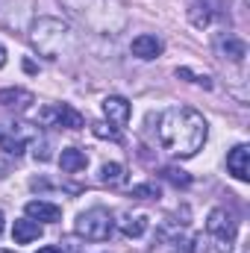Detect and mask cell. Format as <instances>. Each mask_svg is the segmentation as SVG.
Segmentation results:
<instances>
[{
	"label": "cell",
	"mask_w": 250,
	"mask_h": 253,
	"mask_svg": "<svg viewBox=\"0 0 250 253\" xmlns=\"http://www.w3.org/2000/svg\"><path fill=\"white\" fill-rule=\"evenodd\" d=\"M206 135H209L206 118L188 106H171L159 115V141L177 159L194 156L206 144Z\"/></svg>",
	"instance_id": "cell-1"
},
{
	"label": "cell",
	"mask_w": 250,
	"mask_h": 253,
	"mask_svg": "<svg viewBox=\"0 0 250 253\" xmlns=\"http://www.w3.org/2000/svg\"><path fill=\"white\" fill-rule=\"evenodd\" d=\"M62 6L88 30L100 36H118L126 24L121 0H62Z\"/></svg>",
	"instance_id": "cell-2"
},
{
	"label": "cell",
	"mask_w": 250,
	"mask_h": 253,
	"mask_svg": "<svg viewBox=\"0 0 250 253\" xmlns=\"http://www.w3.org/2000/svg\"><path fill=\"white\" fill-rule=\"evenodd\" d=\"M30 39H33L36 50L42 56H47V59H62L77 44L74 30L68 24H62L59 18H39L33 24V30H30Z\"/></svg>",
	"instance_id": "cell-3"
},
{
	"label": "cell",
	"mask_w": 250,
	"mask_h": 253,
	"mask_svg": "<svg viewBox=\"0 0 250 253\" xmlns=\"http://www.w3.org/2000/svg\"><path fill=\"white\" fill-rule=\"evenodd\" d=\"M77 236L85 239V242H106L115 230V221H112V212L103 209V206H91L85 212L77 215V224H74Z\"/></svg>",
	"instance_id": "cell-4"
},
{
	"label": "cell",
	"mask_w": 250,
	"mask_h": 253,
	"mask_svg": "<svg viewBox=\"0 0 250 253\" xmlns=\"http://www.w3.org/2000/svg\"><path fill=\"white\" fill-rule=\"evenodd\" d=\"M206 233L215 239V251L230 253L236 245V218L227 209H212L209 221H206Z\"/></svg>",
	"instance_id": "cell-5"
},
{
	"label": "cell",
	"mask_w": 250,
	"mask_h": 253,
	"mask_svg": "<svg viewBox=\"0 0 250 253\" xmlns=\"http://www.w3.org/2000/svg\"><path fill=\"white\" fill-rule=\"evenodd\" d=\"M36 135H39V129H30L27 124H15V126L0 124V150H6L12 156H21L27 150V144L36 141Z\"/></svg>",
	"instance_id": "cell-6"
},
{
	"label": "cell",
	"mask_w": 250,
	"mask_h": 253,
	"mask_svg": "<svg viewBox=\"0 0 250 253\" xmlns=\"http://www.w3.org/2000/svg\"><path fill=\"white\" fill-rule=\"evenodd\" d=\"M42 121L56 124V126H68V129H80V126H83V115H80L71 103H59V106H53V109H44V112H42Z\"/></svg>",
	"instance_id": "cell-7"
},
{
	"label": "cell",
	"mask_w": 250,
	"mask_h": 253,
	"mask_svg": "<svg viewBox=\"0 0 250 253\" xmlns=\"http://www.w3.org/2000/svg\"><path fill=\"white\" fill-rule=\"evenodd\" d=\"M227 171H230L236 180H242V183L250 180V147L248 144H236V147L227 153Z\"/></svg>",
	"instance_id": "cell-8"
},
{
	"label": "cell",
	"mask_w": 250,
	"mask_h": 253,
	"mask_svg": "<svg viewBox=\"0 0 250 253\" xmlns=\"http://www.w3.org/2000/svg\"><path fill=\"white\" fill-rule=\"evenodd\" d=\"M27 218L33 221H44V224H56L62 218V209L50 200H30L27 203Z\"/></svg>",
	"instance_id": "cell-9"
},
{
	"label": "cell",
	"mask_w": 250,
	"mask_h": 253,
	"mask_svg": "<svg viewBox=\"0 0 250 253\" xmlns=\"http://www.w3.org/2000/svg\"><path fill=\"white\" fill-rule=\"evenodd\" d=\"M129 100H124V97H118V94H112V97H106L103 100V115L109 118V124L115 126H126V121H129Z\"/></svg>",
	"instance_id": "cell-10"
},
{
	"label": "cell",
	"mask_w": 250,
	"mask_h": 253,
	"mask_svg": "<svg viewBox=\"0 0 250 253\" xmlns=\"http://www.w3.org/2000/svg\"><path fill=\"white\" fill-rule=\"evenodd\" d=\"M215 50L224 56V59H230V62H242L245 59V53H248V44L242 42V39H236V36H218V42H215Z\"/></svg>",
	"instance_id": "cell-11"
},
{
	"label": "cell",
	"mask_w": 250,
	"mask_h": 253,
	"mask_svg": "<svg viewBox=\"0 0 250 253\" xmlns=\"http://www.w3.org/2000/svg\"><path fill=\"white\" fill-rule=\"evenodd\" d=\"M147 224H150V218L144 212H124L121 221H118V227H121V233L126 239H141L147 233Z\"/></svg>",
	"instance_id": "cell-12"
},
{
	"label": "cell",
	"mask_w": 250,
	"mask_h": 253,
	"mask_svg": "<svg viewBox=\"0 0 250 253\" xmlns=\"http://www.w3.org/2000/svg\"><path fill=\"white\" fill-rule=\"evenodd\" d=\"M39 236H42V224L33 221V218H18V221L12 224V239H15V245H30V242H36Z\"/></svg>",
	"instance_id": "cell-13"
},
{
	"label": "cell",
	"mask_w": 250,
	"mask_h": 253,
	"mask_svg": "<svg viewBox=\"0 0 250 253\" xmlns=\"http://www.w3.org/2000/svg\"><path fill=\"white\" fill-rule=\"evenodd\" d=\"M129 50H132V56H138V59H156V56L162 53V42H159L156 36H135L132 44H129Z\"/></svg>",
	"instance_id": "cell-14"
},
{
	"label": "cell",
	"mask_w": 250,
	"mask_h": 253,
	"mask_svg": "<svg viewBox=\"0 0 250 253\" xmlns=\"http://www.w3.org/2000/svg\"><path fill=\"white\" fill-rule=\"evenodd\" d=\"M36 97H33V91H27V88H0V106H6V109H27L30 103H33Z\"/></svg>",
	"instance_id": "cell-15"
},
{
	"label": "cell",
	"mask_w": 250,
	"mask_h": 253,
	"mask_svg": "<svg viewBox=\"0 0 250 253\" xmlns=\"http://www.w3.org/2000/svg\"><path fill=\"white\" fill-rule=\"evenodd\" d=\"M59 165H62L65 174H80V171H85V168H88V156H85V150L65 147L62 153H59Z\"/></svg>",
	"instance_id": "cell-16"
},
{
	"label": "cell",
	"mask_w": 250,
	"mask_h": 253,
	"mask_svg": "<svg viewBox=\"0 0 250 253\" xmlns=\"http://www.w3.org/2000/svg\"><path fill=\"white\" fill-rule=\"evenodd\" d=\"M124 180H126L124 165H118V162H106V165L100 168V183H103V186H121Z\"/></svg>",
	"instance_id": "cell-17"
},
{
	"label": "cell",
	"mask_w": 250,
	"mask_h": 253,
	"mask_svg": "<svg viewBox=\"0 0 250 253\" xmlns=\"http://www.w3.org/2000/svg\"><path fill=\"white\" fill-rule=\"evenodd\" d=\"M129 197H138V200H156V197H162V191L156 183H141V186H135Z\"/></svg>",
	"instance_id": "cell-18"
},
{
	"label": "cell",
	"mask_w": 250,
	"mask_h": 253,
	"mask_svg": "<svg viewBox=\"0 0 250 253\" xmlns=\"http://www.w3.org/2000/svg\"><path fill=\"white\" fill-rule=\"evenodd\" d=\"M177 77H183L188 83H197V85H203V88H212V80H209L206 74H194V71H188V68H177Z\"/></svg>",
	"instance_id": "cell-19"
},
{
	"label": "cell",
	"mask_w": 250,
	"mask_h": 253,
	"mask_svg": "<svg viewBox=\"0 0 250 253\" xmlns=\"http://www.w3.org/2000/svg\"><path fill=\"white\" fill-rule=\"evenodd\" d=\"M91 132H94L97 138H112V141H118V129H112V126H109V124H103V121L91 124Z\"/></svg>",
	"instance_id": "cell-20"
},
{
	"label": "cell",
	"mask_w": 250,
	"mask_h": 253,
	"mask_svg": "<svg viewBox=\"0 0 250 253\" xmlns=\"http://www.w3.org/2000/svg\"><path fill=\"white\" fill-rule=\"evenodd\" d=\"M162 177H165V180H171L174 186H188V183H191L186 174H183V171H177V168H162Z\"/></svg>",
	"instance_id": "cell-21"
},
{
	"label": "cell",
	"mask_w": 250,
	"mask_h": 253,
	"mask_svg": "<svg viewBox=\"0 0 250 253\" xmlns=\"http://www.w3.org/2000/svg\"><path fill=\"white\" fill-rule=\"evenodd\" d=\"M3 65H6V47L0 44V68H3Z\"/></svg>",
	"instance_id": "cell-22"
},
{
	"label": "cell",
	"mask_w": 250,
	"mask_h": 253,
	"mask_svg": "<svg viewBox=\"0 0 250 253\" xmlns=\"http://www.w3.org/2000/svg\"><path fill=\"white\" fill-rule=\"evenodd\" d=\"M39 253H59V248H42Z\"/></svg>",
	"instance_id": "cell-23"
},
{
	"label": "cell",
	"mask_w": 250,
	"mask_h": 253,
	"mask_svg": "<svg viewBox=\"0 0 250 253\" xmlns=\"http://www.w3.org/2000/svg\"><path fill=\"white\" fill-rule=\"evenodd\" d=\"M3 221H6V218H3V212H0V233H3Z\"/></svg>",
	"instance_id": "cell-24"
},
{
	"label": "cell",
	"mask_w": 250,
	"mask_h": 253,
	"mask_svg": "<svg viewBox=\"0 0 250 253\" xmlns=\"http://www.w3.org/2000/svg\"><path fill=\"white\" fill-rule=\"evenodd\" d=\"M0 253H9V251H0Z\"/></svg>",
	"instance_id": "cell-25"
}]
</instances>
